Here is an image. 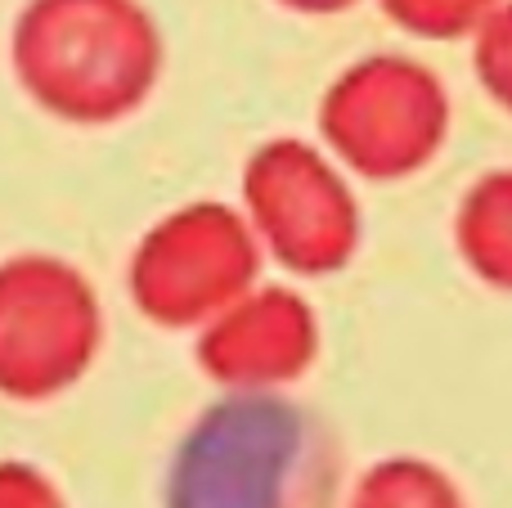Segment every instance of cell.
Here are the masks:
<instances>
[{
    "mask_svg": "<svg viewBox=\"0 0 512 508\" xmlns=\"http://www.w3.org/2000/svg\"><path fill=\"white\" fill-rule=\"evenodd\" d=\"M243 216L292 275H333L360 248V203L333 153L306 140H265L243 167Z\"/></svg>",
    "mask_w": 512,
    "mask_h": 508,
    "instance_id": "5",
    "label": "cell"
},
{
    "mask_svg": "<svg viewBox=\"0 0 512 508\" xmlns=\"http://www.w3.org/2000/svg\"><path fill=\"white\" fill-rule=\"evenodd\" d=\"M104 311L72 261L23 252L0 261V396L50 401L90 374Z\"/></svg>",
    "mask_w": 512,
    "mask_h": 508,
    "instance_id": "4",
    "label": "cell"
},
{
    "mask_svg": "<svg viewBox=\"0 0 512 508\" xmlns=\"http://www.w3.org/2000/svg\"><path fill=\"white\" fill-rule=\"evenodd\" d=\"M319 356L315 306L279 284L248 288L198 329V365L239 396H270L297 383Z\"/></svg>",
    "mask_w": 512,
    "mask_h": 508,
    "instance_id": "6",
    "label": "cell"
},
{
    "mask_svg": "<svg viewBox=\"0 0 512 508\" xmlns=\"http://www.w3.org/2000/svg\"><path fill=\"white\" fill-rule=\"evenodd\" d=\"M319 135L351 176L396 185L441 153L450 135V90L409 54H369L324 90Z\"/></svg>",
    "mask_w": 512,
    "mask_h": 508,
    "instance_id": "2",
    "label": "cell"
},
{
    "mask_svg": "<svg viewBox=\"0 0 512 508\" xmlns=\"http://www.w3.org/2000/svg\"><path fill=\"white\" fill-rule=\"evenodd\" d=\"M351 508H463V495L445 468L414 455H396L360 477Z\"/></svg>",
    "mask_w": 512,
    "mask_h": 508,
    "instance_id": "8",
    "label": "cell"
},
{
    "mask_svg": "<svg viewBox=\"0 0 512 508\" xmlns=\"http://www.w3.org/2000/svg\"><path fill=\"white\" fill-rule=\"evenodd\" d=\"M0 508H68L59 486L41 473V468L23 464V459H5L0 464Z\"/></svg>",
    "mask_w": 512,
    "mask_h": 508,
    "instance_id": "11",
    "label": "cell"
},
{
    "mask_svg": "<svg viewBox=\"0 0 512 508\" xmlns=\"http://www.w3.org/2000/svg\"><path fill=\"white\" fill-rule=\"evenodd\" d=\"M454 248L495 293H512V167H495L463 189L454 207Z\"/></svg>",
    "mask_w": 512,
    "mask_h": 508,
    "instance_id": "7",
    "label": "cell"
},
{
    "mask_svg": "<svg viewBox=\"0 0 512 508\" xmlns=\"http://www.w3.org/2000/svg\"><path fill=\"white\" fill-rule=\"evenodd\" d=\"M472 72L481 90L512 113V0L495 9L486 23L472 32Z\"/></svg>",
    "mask_w": 512,
    "mask_h": 508,
    "instance_id": "10",
    "label": "cell"
},
{
    "mask_svg": "<svg viewBox=\"0 0 512 508\" xmlns=\"http://www.w3.org/2000/svg\"><path fill=\"white\" fill-rule=\"evenodd\" d=\"M382 14L423 41H459L472 36L504 0H378Z\"/></svg>",
    "mask_w": 512,
    "mask_h": 508,
    "instance_id": "9",
    "label": "cell"
},
{
    "mask_svg": "<svg viewBox=\"0 0 512 508\" xmlns=\"http://www.w3.org/2000/svg\"><path fill=\"white\" fill-rule=\"evenodd\" d=\"M261 239L230 203H185L153 221L126 266V293L162 329H203L256 288Z\"/></svg>",
    "mask_w": 512,
    "mask_h": 508,
    "instance_id": "3",
    "label": "cell"
},
{
    "mask_svg": "<svg viewBox=\"0 0 512 508\" xmlns=\"http://www.w3.org/2000/svg\"><path fill=\"white\" fill-rule=\"evenodd\" d=\"M158 18L140 0H27L9 32L23 95L72 126L131 117L162 77Z\"/></svg>",
    "mask_w": 512,
    "mask_h": 508,
    "instance_id": "1",
    "label": "cell"
},
{
    "mask_svg": "<svg viewBox=\"0 0 512 508\" xmlns=\"http://www.w3.org/2000/svg\"><path fill=\"white\" fill-rule=\"evenodd\" d=\"M279 5L297 9V14H342V9H351L355 0H279Z\"/></svg>",
    "mask_w": 512,
    "mask_h": 508,
    "instance_id": "12",
    "label": "cell"
}]
</instances>
